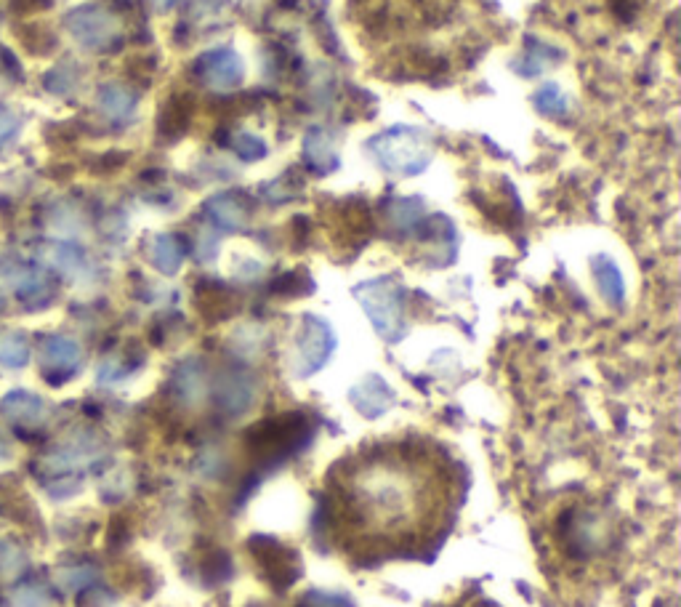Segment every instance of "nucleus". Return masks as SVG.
<instances>
[{
    "mask_svg": "<svg viewBox=\"0 0 681 607\" xmlns=\"http://www.w3.org/2000/svg\"><path fill=\"white\" fill-rule=\"evenodd\" d=\"M354 496L365 517L394 522L413 512V506L418 504V485L400 466L376 464L360 474Z\"/></svg>",
    "mask_w": 681,
    "mask_h": 607,
    "instance_id": "1",
    "label": "nucleus"
},
{
    "mask_svg": "<svg viewBox=\"0 0 681 607\" xmlns=\"http://www.w3.org/2000/svg\"><path fill=\"white\" fill-rule=\"evenodd\" d=\"M370 150L376 155V160L386 171L402 176L421 174L423 168L429 166L431 147L429 139L418 128H392L386 134L376 136L370 142Z\"/></svg>",
    "mask_w": 681,
    "mask_h": 607,
    "instance_id": "2",
    "label": "nucleus"
},
{
    "mask_svg": "<svg viewBox=\"0 0 681 607\" xmlns=\"http://www.w3.org/2000/svg\"><path fill=\"white\" fill-rule=\"evenodd\" d=\"M309 424L301 413H282V416L267 418L245 434L248 450L259 458H282L296 453L309 440Z\"/></svg>",
    "mask_w": 681,
    "mask_h": 607,
    "instance_id": "3",
    "label": "nucleus"
},
{
    "mask_svg": "<svg viewBox=\"0 0 681 607\" xmlns=\"http://www.w3.org/2000/svg\"><path fill=\"white\" fill-rule=\"evenodd\" d=\"M354 296L370 317V323L378 336L386 341H397L402 336L405 320H402V291L389 277H376L354 288Z\"/></svg>",
    "mask_w": 681,
    "mask_h": 607,
    "instance_id": "4",
    "label": "nucleus"
},
{
    "mask_svg": "<svg viewBox=\"0 0 681 607\" xmlns=\"http://www.w3.org/2000/svg\"><path fill=\"white\" fill-rule=\"evenodd\" d=\"M64 24L72 38L88 51H110L120 38L118 19L99 3H83V6L72 8Z\"/></svg>",
    "mask_w": 681,
    "mask_h": 607,
    "instance_id": "5",
    "label": "nucleus"
},
{
    "mask_svg": "<svg viewBox=\"0 0 681 607\" xmlns=\"http://www.w3.org/2000/svg\"><path fill=\"white\" fill-rule=\"evenodd\" d=\"M336 349V336L325 320L314 315H306L301 320V328L296 333V357H293V371L296 376L306 379L320 371L328 363V357Z\"/></svg>",
    "mask_w": 681,
    "mask_h": 607,
    "instance_id": "6",
    "label": "nucleus"
},
{
    "mask_svg": "<svg viewBox=\"0 0 681 607\" xmlns=\"http://www.w3.org/2000/svg\"><path fill=\"white\" fill-rule=\"evenodd\" d=\"M251 554L253 560L259 562L261 573L267 581H272L274 586L280 589H288L293 581L301 573V560L298 554L285 546L282 541H274V538H251Z\"/></svg>",
    "mask_w": 681,
    "mask_h": 607,
    "instance_id": "7",
    "label": "nucleus"
},
{
    "mask_svg": "<svg viewBox=\"0 0 681 607\" xmlns=\"http://www.w3.org/2000/svg\"><path fill=\"white\" fill-rule=\"evenodd\" d=\"M197 75L213 88H235L243 83L245 67L232 48H216L197 59Z\"/></svg>",
    "mask_w": 681,
    "mask_h": 607,
    "instance_id": "8",
    "label": "nucleus"
},
{
    "mask_svg": "<svg viewBox=\"0 0 681 607\" xmlns=\"http://www.w3.org/2000/svg\"><path fill=\"white\" fill-rule=\"evenodd\" d=\"M349 400L365 418H378L394 405V389L381 376H365L360 384H354Z\"/></svg>",
    "mask_w": 681,
    "mask_h": 607,
    "instance_id": "9",
    "label": "nucleus"
},
{
    "mask_svg": "<svg viewBox=\"0 0 681 607\" xmlns=\"http://www.w3.org/2000/svg\"><path fill=\"white\" fill-rule=\"evenodd\" d=\"M40 360H43V368L54 376H72V373L80 368V360H83V352H80V344L70 336H48L40 347Z\"/></svg>",
    "mask_w": 681,
    "mask_h": 607,
    "instance_id": "10",
    "label": "nucleus"
},
{
    "mask_svg": "<svg viewBox=\"0 0 681 607\" xmlns=\"http://www.w3.org/2000/svg\"><path fill=\"white\" fill-rule=\"evenodd\" d=\"M253 395H256V389H253V381L245 373H227L216 384V405L229 416H237V413H245L251 408Z\"/></svg>",
    "mask_w": 681,
    "mask_h": 607,
    "instance_id": "11",
    "label": "nucleus"
},
{
    "mask_svg": "<svg viewBox=\"0 0 681 607\" xmlns=\"http://www.w3.org/2000/svg\"><path fill=\"white\" fill-rule=\"evenodd\" d=\"M3 416L11 418L14 424L24 426H38L46 421V403L40 400L38 395L32 392H24V389H16V392H8L0 403Z\"/></svg>",
    "mask_w": 681,
    "mask_h": 607,
    "instance_id": "12",
    "label": "nucleus"
},
{
    "mask_svg": "<svg viewBox=\"0 0 681 607\" xmlns=\"http://www.w3.org/2000/svg\"><path fill=\"white\" fill-rule=\"evenodd\" d=\"M38 256L46 261L48 267H54L56 272H62L67 277L86 275L88 269L86 253L72 243H43L38 248Z\"/></svg>",
    "mask_w": 681,
    "mask_h": 607,
    "instance_id": "13",
    "label": "nucleus"
},
{
    "mask_svg": "<svg viewBox=\"0 0 681 607\" xmlns=\"http://www.w3.org/2000/svg\"><path fill=\"white\" fill-rule=\"evenodd\" d=\"M11 285H14L19 301H24L27 307H43L54 296L51 280L40 269H16L14 277H11Z\"/></svg>",
    "mask_w": 681,
    "mask_h": 607,
    "instance_id": "14",
    "label": "nucleus"
},
{
    "mask_svg": "<svg viewBox=\"0 0 681 607\" xmlns=\"http://www.w3.org/2000/svg\"><path fill=\"white\" fill-rule=\"evenodd\" d=\"M208 379H205V368L200 360H184L173 373V392L184 405H197L203 400Z\"/></svg>",
    "mask_w": 681,
    "mask_h": 607,
    "instance_id": "15",
    "label": "nucleus"
},
{
    "mask_svg": "<svg viewBox=\"0 0 681 607\" xmlns=\"http://www.w3.org/2000/svg\"><path fill=\"white\" fill-rule=\"evenodd\" d=\"M192 104L195 99L187 94H173L168 102L163 104V110L157 115V131L165 136V139H179L189 126V118H192Z\"/></svg>",
    "mask_w": 681,
    "mask_h": 607,
    "instance_id": "16",
    "label": "nucleus"
},
{
    "mask_svg": "<svg viewBox=\"0 0 681 607\" xmlns=\"http://www.w3.org/2000/svg\"><path fill=\"white\" fill-rule=\"evenodd\" d=\"M147 256L152 267L163 275H176L184 261V245L176 235H155L147 245Z\"/></svg>",
    "mask_w": 681,
    "mask_h": 607,
    "instance_id": "17",
    "label": "nucleus"
},
{
    "mask_svg": "<svg viewBox=\"0 0 681 607\" xmlns=\"http://www.w3.org/2000/svg\"><path fill=\"white\" fill-rule=\"evenodd\" d=\"M16 40L22 43V48L32 56H51L59 46L56 40V32L48 27V24L40 22H19L14 24Z\"/></svg>",
    "mask_w": 681,
    "mask_h": 607,
    "instance_id": "18",
    "label": "nucleus"
},
{
    "mask_svg": "<svg viewBox=\"0 0 681 607\" xmlns=\"http://www.w3.org/2000/svg\"><path fill=\"white\" fill-rule=\"evenodd\" d=\"M99 107L112 123H126L136 110V94L131 88L110 83L99 91Z\"/></svg>",
    "mask_w": 681,
    "mask_h": 607,
    "instance_id": "19",
    "label": "nucleus"
},
{
    "mask_svg": "<svg viewBox=\"0 0 681 607\" xmlns=\"http://www.w3.org/2000/svg\"><path fill=\"white\" fill-rule=\"evenodd\" d=\"M232 293L221 283H200L197 288V309L203 312L205 320L219 323L224 317L232 315Z\"/></svg>",
    "mask_w": 681,
    "mask_h": 607,
    "instance_id": "20",
    "label": "nucleus"
},
{
    "mask_svg": "<svg viewBox=\"0 0 681 607\" xmlns=\"http://www.w3.org/2000/svg\"><path fill=\"white\" fill-rule=\"evenodd\" d=\"M594 277H596V285H599V293H602L607 304H612V307L623 304L626 285H623V275H620V269L615 261L607 259V256H596Z\"/></svg>",
    "mask_w": 681,
    "mask_h": 607,
    "instance_id": "21",
    "label": "nucleus"
},
{
    "mask_svg": "<svg viewBox=\"0 0 681 607\" xmlns=\"http://www.w3.org/2000/svg\"><path fill=\"white\" fill-rule=\"evenodd\" d=\"M304 158L317 171H333L338 166V147L325 131H312L304 139Z\"/></svg>",
    "mask_w": 681,
    "mask_h": 607,
    "instance_id": "22",
    "label": "nucleus"
},
{
    "mask_svg": "<svg viewBox=\"0 0 681 607\" xmlns=\"http://www.w3.org/2000/svg\"><path fill=\"white\" fill-rule=\"evenodd\" d=\"M208 219L216 224L219 229H243L245 227V208L240 200H235L232 195H216L213 200H208Z\"/></svg>",
    "mask_w": 681,
    "mask_h": 607,
    "instance_id": "23",
    "label": "nucleus"
},
{
    "mask_svg": "<svg viewBox=\"0 0 681 607\" xmlns=\"http://www.w3.org/2000/svg\"><path fill=\"white\" fill-rule=\"evenodd\" d=\"M30 360V341L19 331L0 333V365L8 371H19Z\"/></svg>",
    "mask_w": 681,
    "mask_h": 607,
    "instance_id": "24",
    "label": "nucleus"
},
{
    "mask_svg": "<svg viewBox=\"0 0 681 607\" xmlns=\"http://www.w3.org/2000/svg\"><path fill=\"white\" fill-rule=\"evenodd\" d=\"M535 107L546 115V118H562L567 112V96L562 94V88L548 83V86L538 88L535 94Z\"/></svg>",
    "mask_w": 681,
    "mask_h": 607,
    "instance_id": "25",
    "label": "nucleus"
},
{
    "mask_svg": "<svg viewBox=\"0 0 681 607\" xmlns=\"http://www.w3.org/2000/svg\"><path fill=\"white\" fill-rule=\"evenodd\" d=\"M389 216H392V224L400 229H413L418 221L423 219V205L421 200L408 198V200H394V205L389 208Z\"/></svg>",
    "mask_w": 681,
    "mask_h": 607,
    "instance_id": "26",
    "label": "nucleus"
},
{
    "mask_svg": "<svg viewBox=\"0 0 681 607\" xmlns=\"http://www.w3.org/2000/svg\"><path fill=\"white\" fill-rule=\"evenodd\" d=\"M46 88L51 91V94H72L75 88H78V72H75V67L72 64H59V67H54L51 72H46Z\"/></svg>",
    "mask_w": 681,
    "mask_h": 607,
    "instance_id": "27",
    "label": "nucleus"
},
{
    "mask_svg": "<svg viewBox=\"0 0 681 607\" xmlns=\"http://www.w3.org/2000/svg\"><path fill=\"white\" fill-rule=\"evenodd\" d=\"M24 568V552L11 541H0V576L11 578Z\"/></svg>",
    "mask_w": 681,
    "mask_h": 607,
    "instance_id": "28",
    "label": "nucleus"
},
{
    "mask_svg": "<svg viewBox=\"0 0 681 607\" xmlns=\"http://www.w3.org/2000/svg\"><path fill=\"white\" fill-rule=\"evenodd\" d=\"M235 152L243 160H261L267 155V144L251 134H240L235 139Z\"/></svg>",
    "mask_w": 681,
    "mask_h": 607,
    "instance_id": "29",
    "label": "nucleus"
},
{
    "mask_svg": "<svg viewBox=\"0 0 681 607\" xmlns=\"http://www.w3.org/2000/svg\"><path fill=\"white\" fill-rule=\"evenodd\" d=\"M16 607H51V597H48L40 586H22L14 592Z\"/></svg>",
    "mask_w": 681,
    "mask_h": 607,
    "instance_id": "30",
    "label": "nucleus"
},
{
    "mask_svg": "<svg viewBox=\"0 0 681 607\" xmlns=\"http://www.w3.org/2000/svg\"><path fill=\"white\" fill-rule=\"evenodd\" d=\"M22 131V118L8 107H0V147H6L8 142H14Z\"/></svg>",
    "mask_w": 681,
    "mask_h": 607,
    "instance_id": "31",
    "label": "nucleus"
},
{
    "mask_svg": "<svg viewBox=\"0 0 681 607\" xmlns=\"http://www.w3.org/2000/svg\"><path fill=\"white\" fill-rule=\"evenodd\" d=\"M301 607H354V605L346 600V597H341V594L312 592V594H306Z\"/></svg>",
    "mask_w": 681,
    "mask_h": 607,
    "instance_id": "32",
    "label": "nucleus"
},
{
    "mask_svg": "<svg viewBox=\"0 0 681 607\" xmlns=\"http://www.w3.org/2000/svg\"><path fill=\"white\" fill-rule=\"evenodd\" d=\"M8 8H11L16 16H35L40 14V11L51 8V0H8Z\"/></svg>",
    "mask_w": 681,
    "mask_h": 607,
    "instance_id": "33",
    "label": "nucleus"
},
{
    "mask_svg": "<svg viewBox=\"0 0 681 607\" xmlns=\"http://www.w3.org/2000/svg\"><path fill=\"white\" fill-rule=\"evenodd\" d=\"M94 578V573L88 568H78V570H62L59 573V581H62L67 589H80V586H86L88 581Z\"/></svg>",
    "mask_w": 681,
    "mask_h": 607,
    "instance_id": "34",
    "label": "nucleus"
},
{
    "mask_svg": "<svg viewBox=\"0 0 681 607\" xmlns=\"http://www.w3.org/2000/svg\"><path fill=\"white\" fill-rule=\"evenodd\" d=\"M0 70H3L6 78L22 80V67H19V62H16V56L3 46H0Z\"/></svg>",
    "mask_w": 681,
    "mask_h": 607,
    "instance_id": "35",
    "label": "nucleus"
},
{
    "mask_svg": "<svg viewBox=\"0 0 681 607\" xmlns=\"http://www.w3.org/2000/svg\"><path fill=\"white\" fill-rule=\"evenodd\" d=\"M126 155L123 152H107V155H102V158L96 160L94 166H102V168H96L94 174H107V171H118L123 163H126Z\"/></svg>",
    "mask_w": 681,
    "mask_h": 607,
    "instance_id": "36",
    "label": "nucleus"
},
{
    "mask_svg": "<svg viewBox=\"0 0 681 607\" xmlns=\"http://www.w3.org/2000/svg\"><path fill=\"white\" fill-rule=\"evenodd\" d=\"M152 3H155L157 8H163V11H165V8L176 6V3H179V0H152Z\"/></svg>",
    "mask_w": 681,
    "mask_h": 607,
    "instance_id": "37",
    "label": "nucleus"
}]
</instances>
